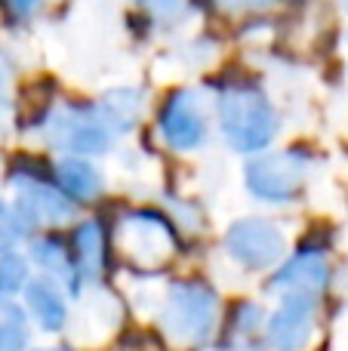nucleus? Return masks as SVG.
Listing matches in <instances>:
<instances>
[{
    "mask_svg": "<svg viewBox=\"0 0 348 351\" xmlns=\"http://www.w3.org/2000/svg\"><path fill=\"white\" fill-rule=\"evenodd\" d=\"M222 130L240 152H256L275 136V114L256 90H228L222 96Z\"/></svg>",
    "mask_w": 348,
    "mask_h": 351,
    "instance_id": "nucleus-1",
    "label": "nucleus"
},
{
    "mask_svg": "<svg viewBox=\"0 0 348 351\" xmlns=\"http://www.w3.org/2000/svg\"><path fill=\"white\" fill-rule=\"evenodd\" d=\"M216 296L203 284H176L164 311V327L179 342H201L213 330Z\"/></svg>",
    "mask_w": 348,
    "mask_h": 351,
    "instance_id": "nucleus-2",
    "label": "nucleus"
},
{
    "mask_svg": "<svg viewBox=\"0 0 348 351\" xmlns=\"http://www.w3.org/2000/svg\"><path fill=\"white\" fill-rule=\"evenodd\" d=\"M306 167H308V158L299 152L269 154V158H259L247 164V185L259 197H271V200L293 197L302 188V182H306Z\"/></svg>",
    "mask_w": 348,
    "mask_h": 351,
    "instance_id": "nucleus-3",
    "label": "nucleus"
},
{
    "mask_svg": "<svg viewBox=\"0 0 348 351\" xmlns=\"http://www.w3.org/2000/svg\"><path fill=\"white\" fill-rule=\"evenodd\" d=\"M225 247L244 268H269L281 259L284 234L269 219H240L228 228Z\"/></svg>",
    "mask_w": 348,
    "mask_h": 351,
    "instance_id": "nucleus-4",
    "label": "nucleus"
},
{
    "mask_svg": "<svg viewBox=\"0 0 348 351\" xmlns=\"http://www.w3.org/2000/svg\"><path fill=\"white\" fill-rule=\"evenodd\" d=\"M49 142L65 152L96 154L108 145V127L102 123V117H92L90 111H59L49 121Z\"/></svg>",
    "mask_w": 348,
    "mask_h": 351,
    "instance_id": "nucleus-5",
    "label": "nucleus"
},
{
    "mask_svg": "<svg viewBox=\"0 0 348 351\" xmlns=\"http://www.w3.org/2000/svg\"><path fill=\"white\" fill-rule=\"evenodd\" d=\"M121 243L133 262L145 268H158L170 259L173 253V237L164 222L151 216H133L121 231Z\"/></svg>",
    "mask_w": 348,
    "mask_h": 351,
    "instance_id": "nucleus-6",
    "label": "nucleus"
},
{
    "mask_svg": "<svg viewBox=\"0 0 348 351\" xmlns=\"http://www.w3.org/2000/svg\"><path fill=\"white\" fill-rule=\"evenodd\" d=\"M312 299L308 296H287L284 308L271 317V327H269V339L271 346L284 348V351H293V348H302L312 336Z\"/></svg>",
    "mask_w": 348,
    "mask_h": 351,
    "instance_id": "nucleus-7",
    "label": "nucleus"
},
{
    "mask_svg": "<svg viewBox=\"0 0 348 351\" xmlns=\"http://www.w3.org/2000/svg\"><path fill=\"white\" fill-rule=\"evenodd\" d=\"M324 287H327L324 256L302 253L275 274V280L269 284V290L271 293H287V296H293V293H299V296H312V293H321Z\"/></svg>",
    "mask_w": 348,
    "mask_h": 351,
    "instance_id": "nucleus-8",
    "label": "nucleus"
},
{
    "mask_svg": "<svg viewBox=\"0 0 348 351\" xmlns=\"http://www.w3.org/2000/svg\"><path fill=\"white\" fill-rule=\"evenodd\" d=\"M164 136L173 148H195L203 139V117L188 93H176L164 111Z\"/></svg>",
    "mask_w": 348,
    "mask_h": 351,
    "instance_id": "nucleus-9",
    "label": "nucleus"
},
{
    "mask_svg": "<svg viewBox=\"0 0 348 351\" xmlns=\"http://www.w3.org/2000/svg\"><path fill=\"white\" fill-rule=\"evenodd\" d=\"M18 216L28 225L40 222H65L74 216V204L65 194L43 185H28V191L18 194Z\"/></svg>",
    "mask_w": 348,
    "mask_h": 351,
    "instance_id": "nucleus-10",
    "label": "nucleus"
},
{
    "mask_svg": "<svg viewBox=\"0 0 348 351\" xmlns=\"http://www.w3.org/2000/svg\"><path fill=\"white\" fill-rule=\"evenodd\" d=\"M25 299H28V308L37 315V321L43 324V330H59L65 324V305L53 287L34 280L25 287Z\"/></svg>",
    "mask_w": 348,
    "mask_h": 351,
    "instance_id": "nucleus-11",
    "label": "nucleus"
},
{
    "mask_svg": "<svg viewBox=\"0 0 348 351\" xmlns=\"http://www.w3.org/2000/svg\"><path fill=\"white\" fill-rule=\"evenodd\" d=\"M99 117L108 130H127L139 117V93L136 90H111L99 105Z\"/></svg>",
    "mask_w": 348,
    "mask_h": 351,
    "instance_id": "nucleus-12",
    "label": "nucleus"
},
{
    "mask_svg": "<svg viewBox=\"0 0 348 351\" xmlns=\"http://www.w3.org/2000/svg\"><path fill=\"white\" fill-rule=\"evenodd\" d=\"M59 182L68 188V191L74 194V197H96L99 188H102V179H99V173L92 170L86 160H62L59 164Z\"/></svg>",
    "mask_w": 348,
    "mask_h": 351,
    "instance_id": "nucleus-13",
    "label": "nucleus"
},
{
    "mask_svg": "<svg viewBox=\"0 0 348 351\" xmlns=\"http://www.w3.org/2000/svg\"><path fill=\"white\" fill-rule=\"evenodd\" d=\"M28 342L25 336V317L16 305L0 302V351H16Z\"/></svg>",
    "mask_w": 348,
    "mask_h": 351,
    "instance_id": "nucleus-14",
    "label": "nucleus"
},
{
    "mask_svg": "<svg viewBox=\"0 0 348 351\" xmlns=\"http://www.w3.org/2000/svg\"><path fill=\"white\" fill-rule=\"evenodd\" d=\"M77 262L86 274H96L102 265V231L96 225H84L77 231Z\"/></svg>",
    "mask_w": 348,
    "mask_h": 351,
    "instance_id": "nucleus-15",
    "label": "nucleus"
},
{
    "mask_svg": "<svg viewBox=\"0 0 348 351\" xmlns=\"http://www.w3.org/2000/svg\"><path fill=\"white\" fill-rule=\"evenodd\" d=\"M25 278H28L25 262L6 250V253L0 256V290H16V287H22Z\"/></svg>",
    "mask_w": 348,
    "mask_h": 351,
    "instance_id": "nucleus-16",
    "label": "nucleus"
},
{
    "mask_svg": "<svg viewBox=\"0 0 348 351\" xmlns=\"http://www.w3.org/2000/svg\"><path fill=\"white\" fill-rule=\"evenodd\" d=\"M34 259L40 262V265L53 268V271L68 274V259H65V253H62L59 243H53V241H37V243H34Z\"/></svg>",
    "mask_w": 348,
    "mask_h": 351,
    "instance_id": "nucleus-17",
    "label": "nucleus"
},
{
    "mask_svg": "<svg viewBox=\"0 0 348 351\" xmlns=\"http://www.w3.org/2000/svg\"><path fill=\"white\" fill-rule=\"evenodd\" d=\"M142 6L148 12H154V16H173V12H179L185 6V0H142Z\"/></svg>",
    "mask_w": 348,
    "mask_h": 351,
    "instance_id": "nucleus-18",
    "label": "nucleus"
},
{
    "mask_svg": "<svg viewBox=\"0 0 348 351\" xmlns=\"http://www.w3.org/2000/svg\"><path fill=\"white\" fill-rule=\"evenodd\" d=\"M259 317H262V315H259V308H253V305H244V308H240V315H238V330H253Z\"/></svg>",
    "mask_w": 348,
    "mask_h": 351,
    "instance_id": "nucleus-19",
    "label": "nucleus"
},
{
    "mask_svg": "<svg viewBox=\"0 0 348 351\" xmlns=\"http://www.w3.org/2000/svg\"><path fill=\"white\" fill-rule=\"evenodd\" d=\"M12 241H16V228L10 222H3L0 225V253H6L12 247Z\"/></svg>",
    "mask_w": 348,
    "mask_h": 351,
    "instance_id": "nucleus-20",
    "label": "nucleus"
},
{
    "mask_svg": "<svg viewBox=\"0 0 348 351\" xmlns=\"http://www.w3.org/2000/svg\"><path fill=\"white\" fill-rule=\"evenodd\" d=\"M225 3H234V6H253V10H262V6H271V0H225Z\"/></svg>",
    "mask_w": 348,
    "mask_h": 351,
    "instance_id": "nucleus-21",
    "label": "nucleus"
},
{
    "mask_svg": "<svg viewBox=\"0 0 348 351\" xmlns=\"http://www.w3.org/2000/svg\"><path fill=\"white\" fill-rule=\"evenodd\" d=\"M37 3H40V0H12V6H16L18 12H28V10H34Z\"/></svg>",
    "mask_w": 348,
    "mask_h": 351,
    "instance_id": "nucleus-22",
    "label": "nucleus"
},
{
    "mask_svg": "<svg viewBox=\"0 0 348 351\" xmlns=\"http://www.w3.org/2000/svg\"><path fill=\"white\" fill-rule=\"evenodd\" d=\"M343 3H345V10H348V0H343Z\"/></svg>",
    "mask_w": 348,
    "mask_h": 351,
    "instance_id": "nucleus-23",
    "label": "nucleus"
}]
</instances>
